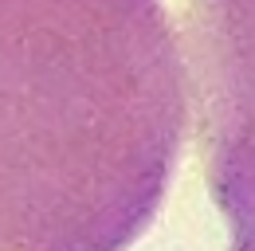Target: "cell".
Returning <instances> with one entry per match:
<instances>
[{
  "label": "cell",
  "mask_w": 255,
  "mask_h": 251,
  "mask_svg": "<svg viewBox=\"0 0 255 251\" xmlns=\"http://www.w3.org/2000/svg\"><path fill=\"white\" fill-rule=\"evenodd\" d=\"M185 129L165 0H0V251H129Z\"/></svg>",
  "instance_id": "6da1fadb"
}]
</instances>
